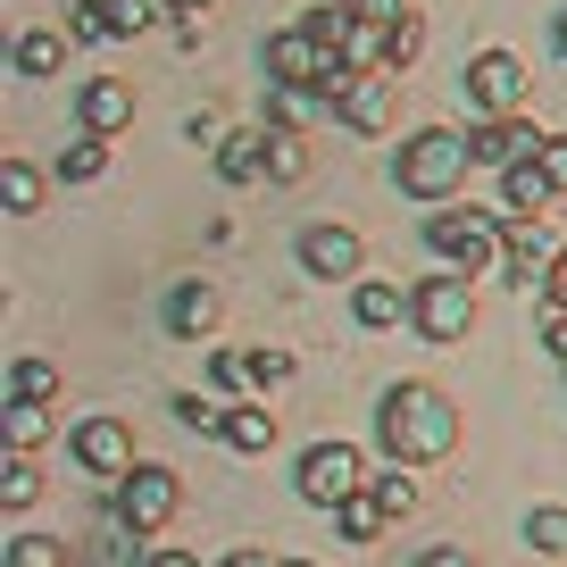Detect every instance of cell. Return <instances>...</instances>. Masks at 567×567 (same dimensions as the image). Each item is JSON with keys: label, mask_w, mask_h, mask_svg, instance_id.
Instances as JSON below:
<instances>
[{"label": "cell", "mask_w": 567, "mask_h": 567, "mask_svg": "<svg viewBox=\"0 0 567 567\" xmlns=\"http://www.w3.org/2000/svg\"><path fill=\"white\" fill-rule=\"evenodd\" d=\"M375 443H384V460H401V467L451 460V451H460V409H451L434 384H392L384 401H375Z\"/></svg>", "instance_id": "1"}, {"label": "cell", "mask_w": 567, "mask_h": 567, "mask_svg": "<svg viewBox=\"0 0 567 567\" xmlns=\"http://www.w3.org/2000/svg\"><path fill=\"white\" fill-rule=\"evenodd\" d=\"M467 167H476L467 134H451V125H417V134L401 142V159H392V184H401L409 200H451L467 184Z\"/></svg>", "instance_id": "2"}, {"label": "cell", "mask_w": 567, "mask_h": 567, "mask_svg": "<svg viewBox=\"0 0 567 567\" xmlns=\"http://www.w3.org/2000/svg\"><path fill=\"white\" fill-rule=\"evenodd\" d=\"M425 250L443 267H460V276H484V267L501 259V217L493 209H443V217H425Z\"/></svg>", "instance_id": "3"}, {"label": "cell", "mask_w": 567, "mask_h": 567, "mask_svg": "<svg viewBox=\"0 0 567 567\" xmlns=\"http://www.w3.org/2000/svg\"><path fill=\"white\" fill-rule=\"evenodd\" d=\"M467 284L476 276H460V267L409 284V326H417L425 342H467V326H476V292H467Z\"/></svg>", "instance_id": "4"}, {"label": "cell", "mask_w": 567, "mask_h": 567, "mask_svg": "<svg viewBox=\"0 0 567 567\" xmlns=\"http://www.w3.org/2000/svg\"><path fill=\"white\" fill-rule=\"evenodd\" d=\"M292 484H301L309 509H342L351 493H368V460H359L351 443H309L301 467H292Z\"/></svg>", "instance_id": "5"}, {"label": "cell", "mask_w": 567, "mask_h": 567, "mask_svg": "<svg viewBox=\"0 0 567 567\" xmlns=\"http://www.w3.org/2000/svg\"><path fill=\"white\" fill-rule=\"evenodd\" d=\"M460 92L484 109V117H526V101H534V75L517 68L509 51H476V59H467V75H460Z\"/></svg>", "instance_id": "6"}, {"label": "cell", "mask_w": 567, "mask_h": 567, "mask_svg": "<svg viewBox=\"0 0 567 567\" xmlns=\"http://www.w3.org/2000/svg\"><path fill=\"white\" fill-rule=\"evenodd\" d=\"M176 501H184V476H176V467H134V476L117 484L125 534H159L167 517H176Z\"/></svg>", "instance_id": "7"}, {"label": "cell", "mask_w": 567, "mask_h": 567, "mask_svg": "<svg viewBox=\"0 0 567 567\" xmlns=\"http://www.w3.org/2000/svg\"><path fill=\"white\" fill-rule=\"evenodd\" d=\"M326 68H342V59L326 51V42L309 34V25H276V34H267V75H276V84L318 92V75H326Z\"/></svg>", "instance_id": "8"}, {"label": "cell", "mask_w": 567, "mask_h": 567, "mask_svg": "<svg viewBox=\"0 0 567 567\" xmlns=\"http://www.w3.org/2000/svg\"><path fill=\"white\" fill-rule=\"evenodd\" d=\"M75 460H84L92 467V476H109V484H125V476H134V425H125V417H84V425H75Z\"/></svg>", "instance_id": "9"}, {"label": "cell", "mask_w": 567, "mask_h": 567, "mask_svg": "<svg viewBox=\"0 0 567 567\" xmlns=\"http://www.w3.org/2000/svg\"><path fill=\"white\" fill-rule=\"evenodd\" d=\"M151 18H159V0H84V9H68V34L75 42H134Z\"/></svg>", "instance_id": "10"}, {"label": "cell", "mask_w": 567, "mask_h": 567, "mask_svg": "<svg viewBox=\"0 0 567 567\" xmlns=\"http://www.w3.org/2000/svg\"><path fill=\"white\" fill-rule=\"evenodd\" d=\"M359 259H368V250H359V226H342V217H334V226H309V234H301V267H309L318 284H351Z\"/></svg>", "instance_id": "11"}, {"label": "cell", "mask_w": 567, "mask_h": 567, "mask_svg": "<svg viewBox=\"0 0 567 567\" xmlns=\"http://www.w3.org/2000/svg\"><path fill=\"white\" fill-rule=\"evenodd\" d=\"M467 151H476V167H526L534 151H543V134H534V117H484L476 134H467Z\"/></svg>", "instance_id": "12"}, {"label": "cell", "mask_w": 567, "mask_h": 567, "mask_svg": "<svg viewBox=\"0 0 567 567\" xmlns=\"http://www.w3.org/2000/svg\"><path fill=\"white\" fill-rule=\"evenodd\" d=\"M559 250L543 243V217H501V276L509 284H543Z\"/></svg>", "instance_id": "13"}, {"label": "cell", "mask_w": 567, "mask_h": 567, "mask_svg": "<svg viewBox=\"0 0 567 567\" xmlns=\"http://www.w3.org/2000/svg\"><path fill=\"white\" fill-rule=\"evenodd\" d=\"M392 109H401V75H351V92H342L334 117L351 125V134H384Z\"/></svg>", "instance_id": "14"}, {"label": "cell", "mask_w": 567, "mask_h": 567, "mask_svg": "<svg viewBox=\"0 0 567 567\" xmlns=\"http://www.w3.org/2000/svg\"><path fill=\"white\" fill-rule=\"evenodd\" d=\"M75 109H84V134H117V125H134V84L125 75H92Z\"/></svg>", "instance_id": "15"}, {"label": "cell", "mask_w": 567, "mask_h": 567, "mask_svg": "<svg viewBox=\"0 0 567 567\" xmlns=\"http://www.w3.org/2000/svg\"><path fill=\"white\" fill-rule=\"evenodd\" d=\"M209 326H217V292H209V284H176V292H167V334L200 342Z\"/></svg>", "instance_id": "16"}, {"label": "cell", "mask_w": 567, "mask_h": 567, "mask_svg": "<svg viewBox=\"0 0 567 567\" xmlns=\"http://www.w3.org/2000/svg\"><path fill=\"white\" fill-rule=\"evenodd\" d=\"M351 318L368 326V334H384V326L409 318V292H401V284H359V292H351Z\"/></svg>", "instance_id": "17"}, {"label": "cell", "mask_w": 567, "mask_h": 567, "mask_svg": "<svg viewBox=\"0 0 567 567\" xmlns=\"http://www.w3.org/2000/svg\"><path fill=\"white\" fill-rule=\"evenodd\" d=\"M217 176L226 184H259L267 176V134H226L217 142Z\"/></svg>", "instance_id": "18"}, {"label": "cell", "mask_w": 567, "mask_h": 567, "mask_svg": "<svg viewBox=\"0 0 567 567\" xmlns=\"http://www.w3.org/2000/svg\"><path fill=\"white\" fill-rule=\"evenodd\" d=\"M501 200H509V217H543L559 193H550V176L526 159V167H509V176H501Z\"/></svg>", "instance_id": "19"}, {"label": "cell", "mask_w": 567, "mask_h": 567, "mask_svg": "<svg viewBox=\"0 0 567 567\" xmlns=\"http://www.w3.org/2000/svg\"><path fill=\"white\" fill-rule=\"evenodd\" d=\"M334 526H342V543H359V550H368L375 534L392 526V509H384V501H375V493H351V501H342V509H334Z\"/></svg>", "instance_id": "20"}, {"label": "cell", "mask_w": 567, "mask_h": 567, "mask_svg": "<svg viewBox=\"0 0 567 567\" xmlns=\"http://www.w3.org/2000/svg\"><path fill=\"white\" fill-rule=\"evenodd\" d=\"M267 176H276V184L309 176V134H301V125H276V134H267Z\"/></svg>", "instance_id": "21"}, {"label": "cell", "mask_w": 567, "mask_h": 567, "mask_svg": "<svg viewBox=\"0 0 567 567\" xmlns=\"http://www.w3.org/2000/svg\"><path fill=\"white\" fill-rule=\"evenodd\" d=\"M226 451H243V460H259L267 443H276V417L267 409H226V434H217Z\"/></svg>", "instance_id": "22"}, {"label": "cell", "mask_w": 567, "mask_h": 567, "mask_svg": "<svg viewBox=\"0 0 567 567\" xmlns=\"http://www.w3.org/2000/svg\"><path fill=\"white\" fill-rule=\"evenodd\" d=\"M68 42H75V34H51V25H42V34H25V42H18V75H59V68H68Z\"/></svg>", "instance_id": "23"}, {"label": "cell", "mask_w": 567, "mask_h": 567, "mask_svg": "<svg viewBox=\"0 0 567 567\" xmlns=\"http://www.w3.org/2000/svg\"><path fill=\"white\" fill-rule=\"evenodd\" d=\"M368 493H375V501H384V509H392V517H409V509H417V467H401V460H392V467H384V476H368Z\"/></svg>", "instance_id": "24"}, {"label": "cell", "mask_w": 567, "mask_h": 567, "mask_svg": "<svg viewBox=\"0 0 567 567\" xmlns=\"http://www.w3.org/2000/svg\"><path fill=\"white\" fill-rule=\"evenodd\" d=\"M101 167H109V134H75L68 151H59V176H75V184L101 176Z\"/></svg>", "instance_id": "25"}, {"label": "cell", "mask_w": 567, "mask_h": 567, "mask_svg": "<svg viewBox=\"0 0 567 567\" xmlns=\"http://www.w3.org/2000/svg\"><path fill=\"white\" fill-rule=\"evenodd\" d=\"M0 200H9L18 217H34V209H42V176H34L25 159H9V167H0Z\"/></svg>", "instance_id": "26"}, {"label": "cell", "mask_w": 567, "mask_h": 567, "mask_svg": "<svg viewBox=\"0 0 567 567\" xmlns=\"http://www.w3.org/2000/svg\"><path fill=\"white\" fill-rule=\"evenodd\" d=\"M34 493H42V476H34V451H9V476H0V501H9V509H34Z\"/></svg>", "instance_id": "27"}, {"label": "cell", "mask_w": 567, "mask_h": 567, "mask_svg": "<svg viewBox=\"0 0 567 567\" xmlns=\"http://www.w3.org/2000/svg\"><path fill=\"white\" fill-rule=\"evenodd\" d=\"M51 434V409L42 401H9V451H34Z\"/></svg>", "instance_id": "28"}, {"label": "cell", "mask_w": 567, "mask_h": 567, "mask_svg": "<svg viewBox=\"0 0 567 567\" xmlns=\"http://www.w3.org/2000/svg\"><path fill=\"white\" fill-rule=\"evenodd\" d=\"M9 567H68V543H51V534H18V543H9Z\"/></svg>", "instance_id": "29"}, {"label": "cell", "mask_w": 567, "mask_h": 567, "mask_svg": "<svg viewBox=\"0 0 567 567\" xmlns=\"http://www.w3.org/2000/svg\"><path fill=\"white\" fill-rule=\"evenodd\" d=\"M526 543L559 559V550H567V509H526Z\"/></svg>", "instance_id": "30"}, {"label": "cell", "mask_w": 567, "mask_h": 567, "mask_svg": "<svg viewBox=\"0 0 567 567\" xmlns=\"http://www.w3.org/2000/svg\"><path fill=\"white\" fill-rule=\"evenodd\" d=\"M51 392H59L51 359H18V401H51Z\"/></svg>", "instance_id": "31"}, {"label": "cell", "mask_w": 567, "mask_h": 567, "mask_svg": "<svg viewBox=\"0 0 567 567\" xmlns=\"http://www.w3.org/2000/svg\"><path fill=\"white\" fill-rule=\"evenodd\" d=\"M176 417L193 425V434H226V409H217V401H200V392H184V401H176Z\"/></svg>", "instance_id": "32"}, {"label": "cell", "mask_w": 567, "mask_h": 567, "mask_svg": "<svg viewBox=\"0 0 567 567\" xmlns=\"http://www.w3.org/2000/svg\"><path fill=\"white\" fill-rule=\"evenodd\" d=\"M534 167L550 176V193H567V134H543V151H534Z\"/></svg>", "instance_id": "33"}, {"label": "cell", "mask_w": 567, "mask_h": 567, "mask_svg": "<svg viewBox=\"0 0 567 567\" xmlns=\"http://www.w3.org/2000/svg\"><path fill=\"white\" fill-rule=\"evenodd\" d=\"M342 18H359V25H401L409 9H401V0H342Z\"/></svg>", "instance_id": "34"}, {"label": "cell", "mask_w": 567, "mask_h": 567, "mask_svg": "<svg viewBox=\"0 0 567 567\" xmlns=\"http://www.w3.org/2000/svg\"><path fill=\"white\" fill-rule=\"evenodd\" d=\"M417 51H425V25H417V18H401V25H392V75H401Z\"/></svg>", "instance_id": "35"}, {"label": "cell", "mask_w": 567, "mask_h": 567, "mask_svg": "<svg viewBox=\"0 0 567 567\" xmlns=\"http://www.w3.org/2000/svg\"><path fill=\"white\" fill-rule=\"evenodd\" d=\"M284 375H292L284 351H250V384H284Z\"/></svg>", "instance_id": "36"}, {"label": "cell", "mask_w": 567, "mask_h": 567, "mask_svg": "<svg viewBox=\"0 0 567 567\" xmlns=\"http://www.w3.org/2000/svg\"><path fill=\"white\" fill-rule=\"evenodd\" d=\"M417 567H476V550H460V543H434V550H417Z\"/></svg>", "instance_id": "37"}, {"label": "cell", "mask_w": 567, "mask_h": 567, "mask_svg": "<svg viewBox=\"0 0 567 567\" xmlns=\"http://www.w3.org/2000/svg\"><path fill=\"white\" fill-rule=\"evenodd\" d=\"M217 384H250V351H217Z\"/></svg>", "instance_id": "38"}, {"label": "cell", "mask_w": 567, "mask_h": 567, "mask_svg": "<svg viewBox=\"0 0 567 567\" xmlns=\"http://www.w3.org/2000/svg\"><path fill=\"white\" fill-rule=\"evenodd\" d=\"M543 292H550V309H567V250L550 259V276H543Z\"/></svg>", "instance_id": "39"}, {"label": "cell", "mask_w": 567, "mask_h": 567, "mask_svg": "<svg viewBox=\"0 0 567 567\" xmlns=\"http://www.w3.org/2000/svg\"><path fill=\"white\" fill-rule=\"evenodd\" d=\"M543 342H550V351L567 359V309H550V318H543Z\"/></svg>", "instance_id": "40"}, {"label": "cell", "mask_w": 567, "mask_h": 567, "mask_svg": "<svg viewBox=\"0 0 567 567\" xmlns=\"http://www.w3.org/2000/svg\"><path fill=\"white\" fill-rule=\"evenodd\" d=\"M142 567H200V559H193V550H151Z\"/></svg>", "instance_id": "41"}, {"label": "cell", "mask_w": 567, "mask_h": 567, "mask_svg": "<svg viewBox=\"0 0 567 567\" xmlns=\"http://www.w3.org/2000/svg\"><path fill=\"white\" fill-rule=\"evenodd\" d=\"M226 567H284V559H267V550H226Z\"/></svg>", "instance_id": "42"}, {"label": "cell", "mask_w": 567, "mask_h": 567, "mask_svg": "<svg viewBox=\"0 0 567 567\" xmlns=\"http://www.w3.org/2000/svg\"><path fill=\"white\" fill-rule=\"evenodd\" d=\"M550 34H559V59H567V9H559V18H550Z\"/></svg>", "instance_id": "43"}, {"label": "cell", "mask_w": 567, "mask_h": 567, "mask_svg": "<svg viewBox=\"0 0 567 567\" xmlns=\"http://www.w3.org/2000/svg\"><path fill=\"white\" fill-rule=\"evenodd\" d=\"M167 9H184V18H200V9H209V0H167Z\"/></svg>", "instance_id": "44"}, {"label": "cell", "mask_w": 567, "mask_h": 567, "mask_svg": "<svg viewBox=\"0 0 567 567\" xmlns=\"http://www.w3.org/2000/svg\"><path fill=\"white\" fill-rule=\"evenodd\" d=\"M284 567H318V559H284Z\"/></svg>", "instance_id": "45"}]
</instances>
